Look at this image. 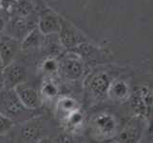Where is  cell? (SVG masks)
Returning <instances> with one entry per match:
<instances>
[{"label":"cell","mask_w":153,"mask_h":143,"mask_svg":"<svg viewBox=\"0 0 153 143\" xmlns=\"http://www.w3.org/2000/svg\"><path fill=\"white\" fill-rule=\"evenodd\" d=\"M34 110L28 109L21 102L14 89L0 90V113L14 124H18L34 116Z\"/></svg>","instance_id":"obj_1"},{"label":"cell","mask_w":153,"mask_h":143,"mask_svg":"<svg viewBox=\"0 0 153 143\" xmlns=\"http://www.w3.org/2000/svg\"><path fill=\"white\" fill-rule=\"evenodd\" d=\"M27 69L18 62L13 61L5 66L2 71L3 88L13 89L19 84L27 81Z\"/></svg>","instance_id":"obj_2"},{"label":"cell","mask_w":153,"mask_h":143,"mask_svg":"<svg viewBox=\"0 0 153 143\" xmlns=\"http://www.w3.org/2000/svg\"><path fill=\"white\" fill-rule=\"evenodd\" d=\"M92 128L99 136L109 137L118 133V121L112 114H98L92 120Z\"/></svg>","instance_id":"obj_3"},{"label":"cell","mask_w":153,"mask_h":143,"mask_svg":"<svg viewBox=\"0 0 153 143\" xmlns=\"http://www.w3.org/2000/svg\"><path fill=\"white\" fill-rule=\"evenodd\" d=\"M13 89L21 100V102L28 109L36 111L41 107L42 99L40 94L38 93L37 89L33 86H30V84L27 83V81L19 84Z\"/></svg>","instance_id":"obj_4"},{"label":"cell","mask_w":153,"mask_h":143,"mask_svg":"<svg viewBox=\"0 0 153 143\" xmlns=\"http://www.w3.org/2000/svg\"><path fill=\"white\" fill-rule=\"evenodd\" d=\"M60 69L66 78L71 80H77L83 76L84 62L79 55L74 54L68 55L62 59Z\"/></svg>","instance_id":"obj_5"},{"label":"cell","mask_w":153,"mask_h":143,"mask_svg":"<svg viewBox=\"0 0 153 143\" xmlns=\"http://www.w3.org/2000/svg\"><path fill=\"white\" fill-rule=\"evenodd\" d=\"M19 49L20 43L17 38L10 34L0 35V58L4 67L14 61Z\"/></svg>","instance_id":"obj_6"},{"label":"cell","mask_w":153,"mask_h":143,"mask_svg":"<svg viewBox=\"0 0 153 143\" xmlns=\"http://www.w3.org/2000/svg\"><path fill=\"white\" fill-rule=\"evenodd\" d=\"M144 121L141 116L131 119L124 128L116 135V139L120 142H137L142 136L144 131Z\"/></svg>","instance_id":"obj_7"},{"label":"cell","mask_w":153,"mask_h":143,"mask_svg":"<svg viewBox=\"0 0 153 143\" xmlns=\"http://www.w3.org/2000/svg\"><path fill=\"white\" fill-rule=\"evenodd\" d=\"M20 124L18 134L19 139L26 142H34L41 139L42 135V126L37 119L31 118Z\"/></svg>","instance_id":"obj_8"},{"label":"cell","mask_w":153,"mask_h":143,"mask_svg":"<svg viewBox=\"0 0 153 143\" xmlns=\"http://www.w3.org/2000/svg\"><path fill=\"white\" fill-rule=\"evenodd\" d=\"M110 84H111L110 77L107 73L104 72H97L89 77L88 86L89 92L94 97L101 98L108 94Z\"/></svg>","instance_id":"obj_9"},{"label":"cell","mask_w":153,"mask_h":143,"mask_svg":"<svg viewBox=\"0 0 153 143\" xmlns=\"http://www.w3.org/2000/svg\"><path fill=\"white\" fill-rule=\"evenodd\" d=\"M62 19L51 10H44L38 21V30L42 34H58L61 28Z\"/></svg>","instance_id":"obj_10"},{"label":"cell","mask_w":153,"mask_h":143,"mask_svg":"<svg viewBox=\"0 0 153 143\" xmlns=\"http://www.w3.org/2000/svg\"><path fill=\"white\" fill-rule=\"evenodd\" d=\"M132 104L134 109L142 115H149L152 104V94L147 90L140 89L133 95Z\"/></svg>","instance_id":"obj_11"},{"label":"cell","mask_w":153,"mask_h":143,"mask_svg":"<svg viewBox=\"0 0 153 143\" xmlns=\"http://www.w3.org/2000/svg\"><path fill=\"white\" fill-rule=\"evenodd\" d=\"M58 34H59L61 42L67 49H73L79 45L78 36L75 33L74 28L66 21H61V28Z\"/></svg>","instance_id":"obj_12"},{"label":"cell","mask_w":153,"mask_h":143,"mask_svg":"<svg viewBox=\"0 0 153 143\" xmlns=\"http://www.w3.org/2000/svg\"><path fill=\"white\" fill-rule=\"evenodd\" d=\"M40 31L37 29L31 30L24 38L23 42L20 44V49L24 52L35 50L40 45Z\"/></svg>","instance_id":"obj_13"},{"label":"cell","mask_w":153,"mask_h":143,"mask_svg":"<svg viewBox=\"0 0 153 143\" xmlns=\"http://www.w3.org/2000/svg\"><path fill=\"white\" fill-rule=\"evenodd\" d=\"M108 94L115 100L124 99L128 94V87L124 81H116L110 84Z\"/></svg>","instance_id":"obj_14"},{"label":"cell","mask_w":153,"mask_h":143,"mask_svg":"<svg viewBox=\"0 0 153 143\" xmlns=\"http://www.w3.org/2000/svg\"><path fill=\"white\" fill-rule=\"evenodd\" d=\"M13 126L14 123L12 120L0 113V136L7 135V133L13 128Z\"/></svg>","instance_id":"obj_15"},{"label":"cell","mask_w":153,"mask_h":143,"mask_svg":"<svg viewBox=\"0 0 153 143\" xmlns=\"http://www.w3.org/2000/svg\"><path fill=\"white\" fill-rule=\"evenodd\" d=\"M43 94L45 95H47V97H54V95H56L57 88L52 82H51V81L47 82L44 85V88H43Z\"/></svg>","instance_id":"obj_16"},{"label":"cell","mask_w":153,"mask_h":143,"mask_svg":"<svg viewBox=\"0 0 153 143\" xmlns=\"http://www.w3.org/2000/svg\"><path fill=\"white\" fill-rule=\"evenodd\" d=\"M44 69L47 72H52V71H55L58 69V65L56 64V62L54 60H47L46 63L44 64Z\"/></svg>","instance_id":"obj_17"},{"label":"cell","mask_w":153,"mask_h":143,"mask_svg":"<svg viewBox=\"0 0 153 143\" xmlns=\"http://www.w3.org/2000/svg\"><path fill=\"white\" fill-rule=\"evenodd\" d=\"M15 2H16V0H1V9L9 12Z\"/></svg>","instance_id":"obj_18"},{"label":"cell","mask_w":153,"mask_h":143,"mask_svg":"<svg viewBox=\"0 0 153 143\" xmlns=\"http://www.w3.org/2000/svg\"><path fill=\"white\" fill-rule=\"evenodd\" d=\"M7 28V22L6 19L4 18L3 15L0 14V35L3 34V31H5V29Z\"/></svg>","instance_id":"obj_19"},{"label":"cell","mask_w":153,"mask_h":143,"mask_svg":"<svg viewBox=\"0 0 153 143\" xmlns=\"http://www.w3.org/2000/svg\"><path fill=\"white\" fill-rule=\"evenodd\" d=\"M3 89V78H2V73H0V90Z\"/></svg>","instance_id":"obj_20"},{"label":"cell","mask_w":153,"mask_h":143,"mask_svg":"<svg viewBox=\"0 0 153 143\" xmlns=\"http://www.w3.org/2000/svg\"><path fill=\"white\" fill-rule=\"evenodd\" d=\"M3 69H4V65H3V63H2L1 58H0V73H2Z\"/></svg>","instance_id":"obj_21"},{"label":"cell","mask_w":153,"mask_h":143,"mask_svg":"<svg viewBox=\"0 0 153 143\" xmlns=\"http://www.w3.org/2000/svg\"><path fill=\"white\" fill-rule=\"evenodd\" d=\"M0 10H1V0H0Z\"/></svg>","instance_id":"obj_22"}]
</instances>
